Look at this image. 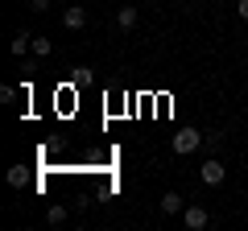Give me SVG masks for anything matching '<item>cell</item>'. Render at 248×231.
Wrapping results in <instances>:
<instances>
[{"instance_id":"1","label":"cell","mask_w":248,"mask_h":231,"mask_svg":"<svg viewBox=\"0 0 248 231\" xmlns=\"http://www.w3.org/2000/svg\"><path fill=\"white\" fill-rule=\"evenodd\" d=\"M207 141V132H199V128H178L174 136H170V149L178 153V157H190V153H199Z\"/></svg>"},{"instance_id":"2","label":"cell","mask_w":248,"mask_h":231,"mask_svg":"<svg viewBox=\"0 0 248 231\" xmlns=\"http://www.w3.org/2000/svg\"><path fill=\"white\" fill-rule=\"evenodd\" d=\"M182 223H186V231H203V227H211V211H207V206H199V202H186Z\"/></svg>"},{"instance_id":"3","label":"cell","mask_w":248,"mask_h":231,"mask_svg":"<svg viewBox=\"0 0 248 231\" xmlns=\"http://www.w3.org/2000/svg\"><path fill=\"white\" fill-rule=\"evenodd\" d=\"M199 178H203L207 186H219V182L228 178V169H223V161H219V157H207V161H203V169H199Z\"/></svg>"},{"instance_id":"4","label":"cell","mask_w":248,"mask_h":231,"mask_svg":"<svg viewBox=\"0 0 248 231\" xmlns=\"http://www.w3.org/2000/svg\"><path fill=\"white\" fill-rule=\"evenodd\" d=\"M62 25L79 33V29L87 25V9H83V4H66V13H62Z\"/></svg>"},{"instance_id":"5","label":"cell","mask_w":248,"mask_h":231,"mask_svg":"<svg viewBox=\"0 0 248 231\" xmlns=\"http://www.w3.org/2000/svg\"><path fill=\"white\" fill-rule=\"evenodd\" d=\"M161 211H166V215H182L186 211V198L178 194V190H166V194H161Z\"/></svg>"},{"instance_id":"6","label":"cell","mask_w":248,"mask_h":231,"mask_svg":"<svg viewBox=\"0 0 248 231\" xmlns=\"http://www.w3.org/2000/svg\"><path fill=\"white\" fill-rule=\"evenodd\" d=\"M116 25L128 33V29H137V9L133 4H120V13H116Z\"/></svg>"},{"instance_id":"7","label":"cell","mask_w":248,"mask_h":231,"mask_svg":"<svg viewBox=\"0 0 248 231\" xmlns=\"http://www.w3.org/2000/svg\"><path fill=\"white\" fill-rule=\"evenodd\" d=\"M9 50H13V58H25V50H33V33H17Z\"/></svg>"},{"instance_id":"8","label":"cell","mask_w":248,"mask_h":231,"mask_svg":"<svg viewBox=\"0 0 248 231\" xmlns=\"http://www.w3.org/2000/svg\"><path fill=\"white\" fill-rule=\"evenodd\" d=\"M4 178H9V186H13V190H25V182H29V169H25V165H13L9 173H4Z\"/></svg>"},{"instance_id":"9","label":"cell","mask_w":248,"mask_h":231,"mask_svg":"<svg viewBox=\"0 0 248 231\" xmlns=\"http://www.w3.org/2000/svg\"><path fill=\"white\" fill-rule=\"evenodd\" d=\"M46 54H54V42H50V37H37V33H33V58H46Z\"/></svg>"},{"instance_id":"10","label":"cell","mask_w":248,"mask_h":231,"mask_svg":"<svg viewBox=\"0 0 248 231\" xmlns=\"http://www.w3.org/2000/svg\"><path fill=\"white\" fill-rule=\"evenodd\" d=\"M66 215H71V211H66V206H62V202H54L50 211H46V219H50L54 227H58V223H66Z\"/></svg>"},{"instance_id":"11","label":"cell","mask_w":248,"mask_h":231,"mask_svg":"<svg viewBox=\"0 0 248 231\" xmlns=\"http://www.w3.org/2000/svg\"><path fill=\"white\" fill-rule=\"evenodd\" d=\"M0 103H17V87L4 83V87H0Z\"/></svg>"},{"instance_id":"12","label":"cell","mask_w":248,"mask_h":231,"mask_svg":"<svg viewBox=\"0 0 248 231\" xmlns=\"http://www.w3.org/2000/svg\"><path fill=\"white\" fill-rule=\"evenodd\" d=\"M219 141H223V132H207V141H203V149H211V153H215V149H219Z\"/></svg>"},{"instance_id":"13","label":"cell","mask_w":248,"mask_h":231,"mask_svg":"<svg viewBox=\"0 0 248 231\" xmlns=\"http://www.w3.org/2000/svg\"><path fill=\"white\" fill-rule=\"evenodd\" d=\"M236 17H240V21H248V0H236Z\"/></svg>"},{"instance_id":"14","label":"cell","mask_w":248,"mask_h":231,"mask_svg":"<svg viewBox=\"0 0 248 231\" xmlns=\"http://www.w3.org/2000/svg\"><path fill=\"white\" fill-rule=\"evenodd\" d=\"M29 9H33V13H46V9H50V0H29Z\"/></svg>"},{"instance_id":"15","label":"cell","mask_w":248,"mask_h":231,"mask_svg":"<svg viewBox=\"0 0 248 231\" xmlns=\"http://www.w3.org/2000/svg\"><path fill=\"white\" fill-rule=\"evenodd\" d=\"M149 4H161V0H149Z\"/></svg>"}]
</instances>
